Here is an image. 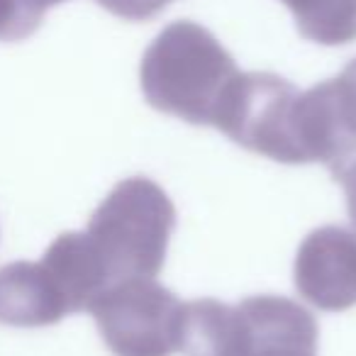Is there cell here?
Masks as SVG:
<instances>
[{"instance_id":"14","label":"cell","mask_w":356,"mask_h":356,"mask_svg":"<svg viewBox=\"0 0 356 356\" xmlns=\"http://www.w3.org/2000/svg\"><path fill=\"white\" fill-rule=\"evenodd\" d=\"M27 6L30 8H35L40 15H44L49 8H54V6H59V3H64V0H25Z\"/></svg>"},{"instance_id":"9","label":"cell","mask_w":356,"mask_h":356,"mask_svg":"<svg viewBox=\"0 0 356 356\" xmlns=\"http://www.w3.org/2000/svg\"><path fill=\"white\" fill-rule=\"evenodd\" d=\"M178 351L184 356H244V317L215 298L186 302Z\"/></svg>"},{"instance_id":"4","label":"cell","mask_w":356,"mask_h":356,"mask_svg":"<svg viewBox=\"0 0 356 356\" xmlns=\"http://www.w3.org/2000/svg\"><path fill=\"white\" fill-rule=\"evenodd\" d=\"M186 302L154 278H124L108 286L90 315L115 356H171L181 344Z\"/></svg>"},{"instance_id":"1","label":"cell","mask_w":356,"mask_h":356,"mask_svg":"<svg viewBox=\"0 0 356 356\" xmlns=\"http://www.w3.org/2000/svg\"><path fill=\"white\" fill-rule=\"evenodd\" d=\"M239 69L232 54L203 25L178 20L163 27L144 51L139 86L163 115L213 127L218 108Z\"/></svg>"},{"instance_id":"12","label":"cell","mask_w":356,"mask_h":356,"mask_svg":"<svg viewBox=\"0 0 356 356\" xmlns=\"http://www.w3.org/2000/svg\"><path fill=\"white\" fill-rule=\"evenodd\" d=\"M95 3L108 13H113L115 17H122L129 22L152 20L168 6V0H95Z\"/></svg>"},{"instance_id":"5","label":"cell","mask_w":356,"mask_h":356,"mask_svg":"<svg viewBox=\"0 0 356 356\" xmlns=\"http://www.w3.org/2000/svg\"><path fill=\"white\" fill-rule=\"evenodd\" d=\"M293 278L300 298L325 312L356 305V232L339 225L317 227L302 239Z\"/></svg>"},{"instance_id":"2","label":"cell","mask_w":356,"mask_h":356,"mask_svg":"<svg viewBox=\"0 0 356 356\" xmlns=\"http://www.w3.org/2000/svg\"><path fill=\"white\" fill-rule=\"evenodd\" d=\"M176 229V208L152 178H124L88 220V237L110 286L124 278H156Z\"/></svg>"},{"instance_id":"6","label":"cell","mask_w":356,"mask_h":356,"mask_svg":"<svg viewBox=\"0 0 356 356\" xmlns=\"http://www.w3.org/2000/svg\"><path fill=\"white\" fill-rule=\"evenodd\" d=\"M244 356H317V320L283 296H252L239 302Z\"/></svg>"},{"instance_id":"3","label":"cell","mask_w":356,"mask_h":356,"mask_svg":"<svg viewBox=\"0 0 356 356\" xmlns=\"http://www.w3.org/2000/svg\"><path fill=\"white\" fill-rule=\"evenodd\" d=\"M213 127L234 144L278 163H312L302 93L268 71H239L229 83Z\"/></svg>"},{"instance_id":"11","label":"cell","mask_w":356,"mask_h":356,"mask_svg":"<svg viewBox=\"0 0 356 356\" xmlns=\"http://www.w3.org/2000/svg\"><path fill=\"white\" fill-rule=\"evenodd\" d=\"M320 90L325 98L332 147H334L330 173H334L356 156V59H351L339 76L322 81Z\"/></svg>"},{"instance_id":"10","label":"cell","mask_w":356,"mask_h":356,"mask_svg":"<svg viewBox=\"0 0 356 356\" xmlns=\"http://www.w3.org/2000/svg\"><path fill=\"white\" fill-rule=\"evenodd\" d=\"M305 40L325 47L356 40V0H281Z\"/></svg>"},{"instance_id":"13","label":"cell","mask_w":356,"mask_h":356,"mask_svg":"<svg viewBox=\"0 0 356 356\" xmlns=\"http://www.w3.org/2000/svg\"><path fill=\"white\" fill-rule=\"evenodd\" d=\"M334 181L337 184H341V188H344V195H346V210H349V220L351 225L356 227V156L349 159V161L344 163V166H339L334 173Z\"/></svg>"},{"instance_id":"8","label":"cell","mask_w":356,"mask_h":356,"mask_svg":"<svg viewBox=\"0 0 356 356\" xmlns=\"http://www.w3.org/2000/svg\"><path fill=\"white\" fill-rule=\"evenodd\" d=\"M64 296L71 312L90 310L98 296L110 286L100 259L95 257L86 232H64L49 244L42 257Z\"/></svg>"},{"instance_id":"7","label":"cell","mask_w":356,"mask_h":356,"mask_svg":"<svg viewBox=\"0 0 356 356\" xmlns=\"http://www.w3.org/2000/svg\"><path fill=\"white\" fill-rule=\"evenodd\" d=\"M69 315L54 276L42 261H13L0 268V322L8 327H49Z\"/></svg>"}]
</instances>
